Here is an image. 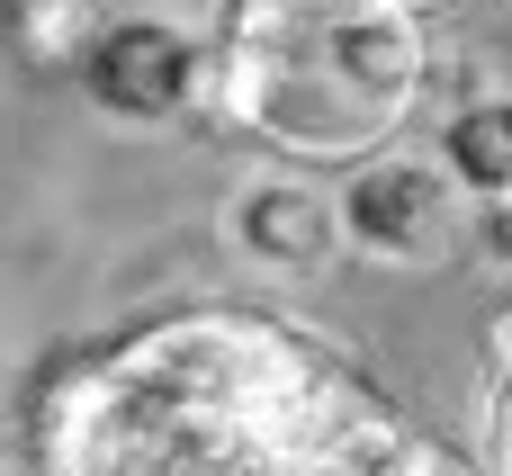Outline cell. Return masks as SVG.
Wrapping results in <instances>:
<instances>
[{
	"mask_svg": "<svg viewBox=\"0 0 512 476\" xmlns=\"http://www.w3.org/2000/svg\"><path fill=\"white\" fill-rule=\"evenodd\" d=\"M108 18H117L108 0H27L18 36H27V54H36V63H81V54H90V36H99Z\"/></svg>",
	"mask_w": 512,
	"mask_h": 476,
	"instance_id": "6",
	"label": "cell"
},
{
	"mask_svg": "<svg viewBox=\"0 0 512 476\" xmlns=\"http://www.w3.org/2000/svg\"><path fill=\"white\" fill-rule=\"evenodd\" d=\"M432 90V36L405 0H243L207 54L189 126L288 153H360Z\"/></svg>",
	"mask_w": 512,
	"mask_h": 476,
	"instance_id": "1",
	"label": "cell"
},
{
	"mask_svg": "<svg viewBox=\"0 0 512 476\" xmlns=\"http://www.w3.org/2000/svg\"><path fill=\"white\" fill-rule=\"evenodd\" d=\"M225 243L270 279H324L342 261L351 225L315 180H243L234 207H225Z\"/></svg>",
	"mask_w": 512,
	"mask_h": 476,
	"instance_id": "4",
	"label": "cell"
},
{
	"mask_svg": "<svg viewBox=\"0 0 512 476\" xmlns=\"http://www.w3.org/2000/svg\"><path fill=\"white\" fill-rule=\"evenodd\" d=\"M468 216L477 198L459 189V171L441 153H378L351 171L342 189V225L369 261H396V270H432L468 243Z\"/></svg>",
	"mask_w": 512,
	"mask_h": 476,
	"instance_id": "2",
	"label": "cell"
},
{
	"mask_svg": "<svg viewBox=\"0 0 512 476\" xmlns=\"http://www.w3.org/2000/svg\"><path fill=\"white\" fill-rule=\"evenodd\" d=\"M207 54H216V45H198V36L171 27V18H108L72 72H81V99H90L99 117H117V126H171V117L198 108Z\"/></svg>",
	"mask_w": 512,
	"mask_h": 476,
	"instance_id": "3",
	"label": "cell"
},
{
	"mask_svg": "<svg viewBox=\"0 0 512 476\" xmlns=\"http://www.w3.org/2000/svg\"><path fill=\"white\" fill-rule=\"evenodd\" d=\"M432 153L459 171L468 198H504V189H512V81H486V90L450 99Z\"/></svg>",
	"mask_w": 512,
	"mask_h": 476,
	"instance_id": "5",
	"label": "cell"
},
{
	"mask_svg": "<svg viewBox=\"0 0 512 476\" xmlns=\"http://www.w3.org/2000/svg\"><path fill=\"white\" fill-rule=\"evenodd\" d=\"M486 459L495 468H512V333H504V351H495V369H486Z\"/></svg>",
	"mask_w": 512,
	"mask_h": 476,
	"instance_id": "7",
	"label": "cell"
}]
</instances>
